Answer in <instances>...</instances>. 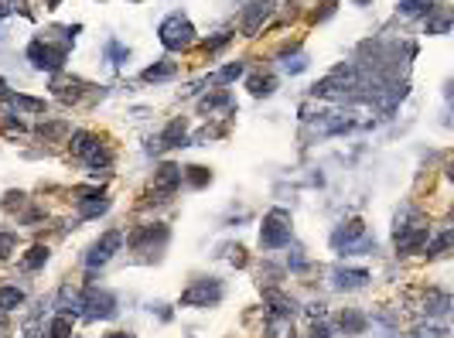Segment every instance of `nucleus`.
I'll return each instance as SVG.
<instances>
[{
	"mask_svg": "<svg viewBox=\"0 0 454 338\" xmlns=\"http://www.w3.org/2000/svg\"><path fill=\"white\" fill-rule=\"evenodd\" d=\"M167 239V226H147L144 233H137L133 239H130V246L133 250H144V246H154V243H165Z\"/></svg>",
	"mask_w": 454,
	"mask_h": 338,
	"instance_id": "obj_11",
	"label": "nucleus"
},
{
	"mask_svg": "<svg viewBox=\"0 0 454 338\" xmlns=\"http://www.w3.org/2000/svg\"><path fill=\"white\" fill-rule=\"evenodd\" d=\"M96 144H99L96 133H85V130H76V133H72V154H79V158H85Z\"/></svg>",
	"mask_w": 454,
	"mask_h": 338,
	"instance_id": "obj_16",
	"label": "nucleus"
},
{
	"mask_svg": "<svg viewBox=\"0 0 454 338\" xmlns=\"http://www.w3.org/2000/svg\"><path fill=\"white\" fill-rule=\"evenodd\" d=\"M338 325H342L345 335H362V332H366V318H362L359 311H342Z\"/></svg>",
	"mask_w": 454,
	"mask_h": 338,
	"instance_id": "obj_14",
	"label": "nucleus"
},
{
	"mask_svg": "<svg viewBox=\"0 0 454 338\" xmlns=\"http://www.w3.org/2000/svg\"><path fill=\"white\" fill-rule=\"evenodd\" d=\"M267 304H274V314H280V318H290L297 311V301L280 294V291H267Z\"/></svg>",
	"mask_w": 454,
	"mask_h": 338,
	"instance_id": "obj_13",
	"label": "nucleus"
},
{
	"mask_svg": "<svg viewBox=\"0 0 454 338\" xmlns=\"http://www.w3.org/2000/svg\"><path fill=\"white\" fill-rule=\"evenodd\" d=\"M38 133H42L44 140H55V144H58V140L69 133V124H62V120H55V124H42V127H38Z\"/></svg>",
	"mask_w": 454,
	"mask_h": 338,
	"instance_id": "obj_21",
	"label": "nucleus"
},
{
	"mask_svg": "<svg viewBox=\"0 0 454 338\" xmlns=\"http://www.w3.org/2000/svg\"><path fill=\"white\" fill-rule=\"evenodd\" d=\"M260 243L267 250H277V246H287L290 243V212L284 209H270L263 226H260Z\"/></svg>",
	"mask_w": 454,
	"mask_h": 338,
	"instance_id": "obj_1",
	"label": "nucleus"
},
{
	"mask_svg": "<svg viewBox=\"0 0 454 338\" xmlns=\"http://www.w3.org/2000/svg\"><path fill=\"white\" fill-rule=\"evenodd\" d=\"M79 307H85L89 318H113V314H117V301H113V294L96 291V287L85 291L83 301H79Z\"/></svg>",
	"mask_w": 454,
	"mask_h": 338,
	"instance_id": "obj_4",
	"label": "nucleus"
},
{
	"mask_svg": "<svg viewBox=\"0 0 454 338\" xmlns=\"http://www.w3.org/2000/svg\"><path fill=\"white\" fill-rule=\"evenodd\" d=\"M178 185H181V168L178 164H161L158 174H154V192L158 195H171Z\"/></svg>",
	"mask_w": 454,
	"mask_h": 338,
	"instance_id": "obj_9",
	"label": "nucleus"
},
{
	"mask_svg": "<svg viewBox=\"0 0 454 338\" xmlns=\"http://www.w3.org/2000/svg\"><path fill=\"white\" fill-rule=\"evenodd\" d=\"M284 69H287V72H304V69H308V58H304V55H294V58H284Z\"/></svg>",
	"mask_w": 454,
	"mask_h": 338,
	"instance_id": "obj_31",
	"label": "nucleus"
},
{
	"mask_svg": "<svg viewBox=\"0 0 454 338\" xmlns=\"http://www.w3.org/2000/svg\"><path fill=\"white\" fill-rule=\"evenodd\" d=\"M110 55L117 58V65H120V62H124V58H126V51H124V48H120V44H110Z\"/></svg>",
	"mask_w": 454,
	"mask_h": 338,
	"instance_id": "obj_35",
	"label": "nucleus"
},
{
	"mask_svg": "<svg viewBox=\"0 0 454 338\" xmlns=\"http://www.w3.org/2000/svg\"><path fill=\"white\" fill-rule=\"evenodd\" d=\"M14 246H17V236L14 233H0V260H7L14 253Z\"/></svg>",
	"mask_w": 454,
	"mask_h": 338,
	"instance_id": "obj_30",
	"label": "nucleus"
},
{
	"mask_svg": "<svg viewBox=\"0 0 454 338\" xmlns=\"http://www.w3.org/2000/svg\"><path fill=\"white\" fill-rule=\"evenodd\" d=\"M331 277H335V287H338V291H359V287H366V280H369L366 270H345V267H338Z\"/></svg>",
	"mask_w": 454,
	"mask_h": 338,
	"instance_id": "obj_10",
	"label": "nucleus"
},
{
	"mask_svg": "<svg viewBox=\"0 0 454 338\" xmlns=\"http://www.w3.org/2000/svg\"><path fill=\"white\" fill-rule=\"evenodd\" d=\"M28 58H31V65L35 69H62V62H65V48H51V44L44 42H31L28 48Z\"/></svg>",
	"mask_w": 454,
	"mask_h": 338,
	"instance_id": "obj_5",
	"label": "nucleus"
},
{
	"mask_svg": "<svg viewBox=\"0 0 454 338\" xmlns=\"http://www.w3.org/2000/svg\"><path fill=\"white\" fill-rule=\"evenodd\" d=\"M243 72H246V65H243V62H236V65H226V69L215 76V83H236Z\"/></svg>",
	"mask_w": 454,
	"mask_h": 338,
	"instance_id": "obj_25",
	"label": "nucleus"
},
{
	"mask_svg": "<svg viewBox=\"0 0 454 338\" xmlns=\"http://www.w3.org/2000/svg\"><path fill=\"white\" fill-rule=\"evenodd\" d=\"M331 10H335V0H325V3H321V10H314V14H311V21H325Z\"/></svg>",
	"mask_w": 454,
	"mask_h": 338,
	"instance_id": "obj_33",
	"label": "nucleus"
},
{
	"mask_svg": "<svg viewBox=\"0 0 454 338\" xmlns=\"http://www.w3.org/2000/svg\"><path fill=\"white\" fill-rule=\"evenodd\" d=\"M430 3H434V0H403L400 7H403L407 14H430Z\"/></svg>",
	"mask_w": 454,
	"mask_h": 338,
	"instance_id": "obj_29",
	"label": "nucleus"
},
{
	"mask_svg": "<svg viewBox=\"0 0 454 338\" xmlns=\"http://www.w3.org/2000/svg\"><path fill=\"white\" fill-rule=\"evenodd\" d=\"M219 106H229V92L222 89V92H215V96H205L202 99V113H212V110H219Z\"/></svg>",
	"mask_w": 454,
	"mask_h": 338,
	"instance_id": "obj_26",
	"label": "nucleus"
},
{
	"mask_svg": "<svg viewBox=\"0 0 454 338\" xmlns=\"http://www.w3.org/2000/svg\"><path fill=\"white\" fill-rule=\"evenodd\" d=\"M427 243V226L413 222V226H396V250L400 253H417Z\"/></svg>",
	"mask_w": 454,
	"mask_h": 338,
	"instance_id": "obj_6",
	"label": "nucleus"
},
{
	"mask_svg": "<svg viewBox=\"0 0 454 338\" xmlns=\"http://www.w3.org/2000/svg\"><path fill=\"white\" fill-rule=\"evenodd\" d=\"M58 3H62V0H48V7H58Z\"/></svg>",
	"mask_w": 454,
	"mask_h": 338,
	"instance_id": "obj_38",
	"label": "nucleus"
},
{
	"mask_svg": "<svg viewBox=\"0 0 454 338\" xmlns=\"http://www.w3.org/2000/svg\"><path fill=\"white\" fill-rule=\"evenodd\" d=\"M181 174H185V178H188V181H192L195 188H202V185H208V178H212V174H208V168H199V164H192V168H185V171H181Z\"/></svg>",
	"mask_w": 454,
	"mask_h": 338,
	"instance_id": "obj_23",
	"label": "nucleus"
},
{
	"mask_svg": "<svg viewBox=\"0 0 454 338\" xmlns=\"http://www.w3.org/2000/svg\"><path fill=\"white\" fill-rule=\"evenodd\" d=\"M274 89H277V79H274V76H253V79H249V92H253V96H270Z\"/></svg>",
	"mask_w": 454,
	"mask_h": 338,
	"instance_id": "obj_19",
	"label": "nucleus"
},
{
	"mask_svg": "<svg viewBox=\"0 0 454 338\" xmlns=\"http://www.w3.org/2000/svg\"><path fill=\"white\" fill-rule=\"evenodd\" d=\"M311 338H331V332L321 325V321H314V325H311Z\"/></svg>",
	"mask_w": 454,
	"mask_h": 338,
	"instance_id": "obj_34",
	"label": "nucleus"
},
{
	"mask_svg": "<svg viewBox=\"0 0 454 338\" xmlns=\"http://www.w3.org/2000/svg\"><path fill=\"white\" fill-rule=\"evenodd\" d=\"M44 263H48V250H44V246H31L28 256H24V270H38Z\"/></svg>",
	"mask_w": 454,
	"mask_h": 338,
	"instance_id": "obj_22",
	"label": "nucleus"
},
{
	"mask_svg": "<svg viewBox=\"0 0 454 338\" xmlns=\"http://www.w3.org/2000/svg\"><path fill=\"white\" fill-rule=\"evenodd\" d=\"M222 301V284L219 280H199V284H192L185 294H181V304L185 307H212V304H219Z\"/></svg>",
	"mask_w": 454,
	"mask_h": 338,
	"instance_id": "obj_3",
	"label": "nucleus"
},
{
	"mask_svg": "<svg viewBox=\"0 0 454 338\" xmlns=\"http://www.w3.org/2000/svg\"><path fill=\"white\" fill-rule=\"evenodd\" d=\"M10 103L21 106V110H28V113H44V103L42 99H31V96H10Z\"/></svg>",
	"mask_w": 454,
	"mask_h": 338,
	"instance_id": "obj_24",
	"label": "nucleus"
},
{
	"mask_svg": "<svg viewBox=\"0 0 454 338\" xmlns=\"http://www.w3.org/2000/svg\"><path fill=\"white\" fill-rule=\"evenodd\" d=\"M106 338H133V335H126V332H110Z\"/></svg>",
	"mask_w": 454,
	"mask_h": 338,
	"instance_id": "obj_37",
	"label": "nucleus"
},
{
	"mask_svg": "<svg viewBox=\"0 0 454 338\" xmlns=\"http://www.w3.org/2000/svg\"><path fill=\"white\" fill-rule=\"evenodd\" d=\"M178 72V65L174 62H158V65H151V69H144V83H165V79H171Z\"/></svg>",
	"mask_w": 454,
	"mask_h": 338,
	"instance_id": "obj_15",
	"label": "nucleus"
},
{
	"mask_svg": "<svg viewBox=\"0 0 454 338\" xmlns=\"http://www.w3.org/2000/svg\"><path fill=\"white\" fill-rule=\"evenodd\" d=\"M290 267H294V270H304V256L294 253V256H290Z\"/></svg>",
	"mask_w": 454,
	"mask_h": 338,
	"instance_id": "obj_36",
	"label": "nucleus"
},
{
	"mask_svg": "<svg viewBox=\"0 0 454 338\" xmlns=\"http://www.w3.org/2000/svg\"><path fill=\"white\" fill-rule=\"evenodd\" d=\"M355 3H369V0H355Z\"/></svg>",
	"mask_w": 454,
	"mask_h": 338,
	"instance_id": "obj_39",
	"label": "nucleus"
},
{
	"mask_svg": "<svg viewBox=\"0 0 454 338\" xmlns=\"http://www.w3.org/2000/svg\"><path fill=\"white\" fill-rule=\"evenodd\" d=\"M21 205H24V195H21V192H7V195H3V209L7 212L21 209Z\"/></svg>",
	"mask_w": 454,
	"mask_h": 338,
	"instance_id": "obj_32",
	"label": "nucleus"
},
{
	"mask_svg": "<svg viewBox=\"0 0 454 338\" xmlns=\"http://www.w3.org/2000/svg\"><path fill=\"white\" fill-rule=\"evenodd\" d=\"M181 144H185V120H174V124L161 133V140L151 144V151H154V147H181Z\"/></svg>",
	"mask_w": 454,
	"mask_h": 338,
	"instance_id": "obj_12",
	"label": "nucleus"
},
{
	"mask_svg": "<svg viewBox=\"0 0 454 338\" xmlns=\"http://www.w3.org/2000/svg\"><path fill=\"white\" fill-rule=\"evenodd\" d=\"M120 243H124V236H120V233H106V236L92 246V253L85 256V263H89V267H103L110 256L120 250Z\"/></svg>",
	"mask_w": 454,
	"mask_h": 338,
	"instance_id": "obj_8",
	"label": "nucleus"
},
{
	"mask_svg": "<svg viewBox=\"0 0 454 338\" xmlns=\"http://www.w3.org/2000/svg\"><path fill=\"white\" fill-rule=\"evenodd\" d=\"M51 89L58 92V99H79L83 96V83L79 79H55Z\"/></svg>",
	"mask_w": 454,
	"mask_h": 338,
	"instance_id": "obj_17",
	"label": "nucleus"
},
{
	"mask_svg": "<svg viewBox=\"0 0 454 338\" xmlns=\"http://www.w3.org/2000/svg\"><path fill=\"white\" fill-rule=\"evenodd\" d=\"M24 304V291L21 287H0V311H14Z\"/></svg>",
	"mask_w": 454,
	"mask_h": 338,
	"instance_id": "obj_18",
	"label": "nucleus"
},
{
	"mask_svg": "<svg viewBox=\"0 0 454 338\" xmlns=\"http://www.w3.org/2000/svg\"><path fill=\"white\" fill-rule=\"evenodd\" d=\"M448 246H451V229H448V233H441V236H437V239L427 246V256H441L444 250H448Z\"/></svg>",
	"mask_w": 454,
	"mask_h": 338,
	"instance_id": "obj_28",
	"label": "nucleus"
},
{
	"mask_svg": "<svg viewBox=\"0 0 454 338\" xmlns=\"http://www.w3.org/2000/svg\"><path fill=\"white\" fill-rule=\"evenodd\" d=\"M448 304H451V297L448 294H430L427 297V311H430V314H444Z\"/></svg>",
	"mask_w": 454,
	"mask_h": 338,
	"instance_id": "obj_27",
	"label": "nucleus"
},
{
	"mask_svg": "<svg viewBox=\"0 0 454 338\" xmlns=\"http://www.w3.org/2000/svg\"><path fill=\"white\" fill-rule=\"evenodd\" d=\"M48 338H72V321H69L65 314L51 318V325H48Z\"/></svg>",
	"mask_w": 454,
	"mask_h": 338,
	"instance_id": "obj_20",
	"label": "nucleus"
},
{
	"mask_svg": "<svg viewBox=\"0 0 454 338\" xmlns=\"http://www.w3.org/2000/svg\"><path fill=\"white\" fill-rule=\"evenodd\" d=\"M270 14H274V3H270V0H256V3H249L246 14H243V21H239V31H243L246 38H253V35L260 31V24H263Z\"/></svg>",
	"mask_w": 454,
	"mask_h": 338,
	"instance_id": "obj_7",
	"label": "nucleus"
},
{
	"mask_svg": "<svg viewBox=\"0 0 454 338\" xmlns=\"http://www.w3.org/2000/svg\"><path fill=\"white\" fill-rule=\"evenodd\" d=\"M158 38H161V44H165L167 51H181V48H188V44L195 42V28H192V21H188V17L171 14L165 24H161Z\"/></svg>",
	"mask_w": 454,
	"mask_h": 338,
	"instance_id": "obj_2",
	"label": "nucleus"
}]
</instances>
